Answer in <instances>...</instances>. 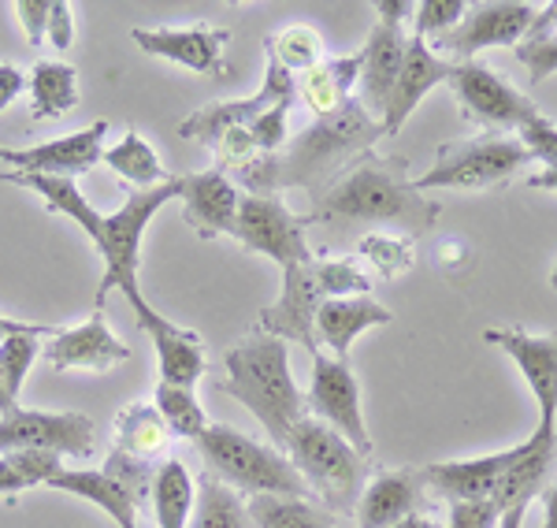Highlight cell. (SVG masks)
Returning a JSON list of instances; mask_svg holds the SVG:
<instances>
[{"label":"cell","mask_w":557,"mask_h":528,"mask_svg":"<svg viewBox=\"0 0 557 528\" xmlns=\"http://www.w3.org/2000/svg\"><path fill=\"white\" fill-rule=\"evenodd\" d=\"M550 286H554V291H557V265L550 268Z\"/></svg>","instance_id":"94428289"},{"label":"cell","mask_w":557,"mask_h":528,"mask_svg":"<svg viewBox=\"0 0 557 528\" xmlns=\"http://www.w3.org/2000/svg\"><path fill=\"white\" fill-rule=\"evenodd\" d=\"M509 462H513V446L498 454H483V458H457L428 465L424 480L428 491L443 495L446 503H469V499H494L502 477H506Z\"/></svg>","instance_id":"d4e9b609"},{"label":"cell","mask_w":557,"mask_h":528,"mask_svg":"<svg viewBox=\"0 0 557 528\" xmlns=\"http://www.w3.org/2000/svg\"><path fill=\"white\" fill-rule=\"evenodd\" d=\"M49 488L101 506L120 528H138V503H134V495L120 480L108 477L104 469H60L57 477L49 480Z\"/></svg>","instance_id":"4316f807"},{"label":"cell","mask_w":557,"mask_h":528,"mask_svg":"<svg viewBox=\"0 0 557 528\" xmlns=\"http://www.w3.org/2000/svg\"><path fill=\"white\" fill-rule=\"evenodd\" d=\"M450 71H454L450 60H443L438 52H431L424 38L409 34V38H406V57H401V71H398V83H394L391 105H386V115H383V134H386V138H394V134L406 127V120L417 112V105L424 101V97L438 83H446V78H450Z\"/></svg>","instance_id":"44dd1931"},{"label":"cell","mask_w":557,"mask_h":528,"mask_svg":"<svg viewBox=\"0 0 557 528\" xmlns=\"http://www.w3.org/2000/svg\"><path fill=\"white\" fill-rule=\"evenodd\" d=\"M391 528H446V525L431 521V517H424V514H412V517H406V521H398V525H391Z\"/></svg>","instance_id":"680465c9"},{"label":"cell","mask_w":557,"mask_h":528,"mask_svg":"<svg viewBox=\"0 0 557 528\" xmlns=\"http://www.w3.org/2000/svg\"><path fill=\"white\" fill-rule=\"evenodd\" d=\"M539 8L535 4H520V0H487V4H469L465 20L454 26L446 38H438L435 45H428L431 52L443 49L450 64H469L475 60V52L483 49H502V45H517L528 38L532 30Z\"/></svg>","instance_id":"30bf717a"},{"label":"cell","mask_w":557,"mask_h":528,"mask_svg":"<svg viewBox=\"0 0 557 528\" xmlns=\"http://www.w3.org/2000/svg\"><path fill=\"white\" fill-rule=\"evenodd\" d=\"M320 261V257H317ZM317 261L312 265H290L283 268V294H278L275 306L260 309V331L275 339H294L298 346H305L312 357L320 354L317 343V312L327 302V291L320 283Z\"/></svg>","instance_id":"9a60e30c"},{"label":"cell","mask_w":557,"mask_h":528,"mask_svg":"<svg viewBox=\"0 0 557 528\" xmlns=\"http://www.w3.org/2000/svg\"><path fill=\"white\" fill-rule=\"evenodd\" d=\"M104 134H108V120H97L83 131L64 134V138H52V142H41V146H30V149L0 146V164H8L12 172H23V175L75 179V175L89 172L94 164H101Z\"/></svg>","instance_id":"e0dca14e"},{"label":"cell","mask_w":557,"mask_h":528,"mask_svg":"<svg viewBox=\"0 0 557 528\" xmlns=\"http://www.w3.org/2000/svg\"><path fill=\"white\" fill-rule=\"evenodd\" d=\"M361 257L375 265V272L394 280V275H406L412 265H417V249H412V238L406 235H383V231H372V235L361 238Z\"/></svg>","instance_id":"f35d334b"},{"label":"cell","mask_w":557,"mask_h":528,"mask_svg":"<svg viewBox=\"0 0 557 528\" xmlns=\"http://www.w3.org/2000/svg\"><path fill=\"white\" fill-rule=\"evenodd\" d=\"M264 49H268V60H275V64L283 71H290V75H305V71H312L323 60V38L317 26H309V23L283 26L272 38H264Z\"/></svg>","instance_id":"e575fe53"},{"label":"cell","mask_w":557,"mask_h":528,"mask_svg":"<svg viewBox=\"0 0 557 528\" xmlns=\"http://www.w3.org/2000/svg\"><path fill=\"white\" fill-rule=\"evenodd\" d=\"M152 406H157V414L164 417L168 432L183 435V440H201L205 428H209V414L201 409V402H197L194 391L186 388H172V383H157V391H152Z\"/></svg>","instance_id":"8d00e7d4"},{"label":"cell","mask_w":557,"mask_h":528,"mask_svg":"<svg viewBox=\"0 0 557 528\" xmlns=\"http://www.w3.org/2000/svg\"><path fill=\"white\" fill-rule=\"evenodd\" d=\"M178 198H183V220L197 231V238L212 243V238L235 235L238 223V205L242 191L238 183H231L223 172H194V175H175Z\"/></svg>","instance_id":"ac0fdd59"},{"label":"cell","mask_w":557,"mask_h":528,"mask_svg":"<svg viewBox=\"0 0 557 528\" xmlns=\"http://www.w3.org/2000/svg\"><path fill=\"white\" fill-rule=\"evenodd\" d=\"M532 154L520 138L506 134H483V138L443 142L435 149V164L412 179L420 194L428 191H487L509 183L520 168L532 164Z\"/></svg>","instance_id":"52a82bcc"},{"label":"cell","mask_w":557,"mask_h":528,"mask_svg":"<svg viewBox=\"0 0 557 528\" xmlns=\"http://www.w3.org/2000/svg\"><path fill=\"white\" fill-rule=\"evenodd\" d=\"M317 272H320V283H323V291H327V298H357V294L372 291V280H368L354 261H346V257H335V261L320 257Z\"/></svg>","instance_id":"b9f144b4"},{"label":"cell","mask_w":557,"mask_h":528,"mask_svg":"<svg viewBox=\"0 0 557 528\" xmlns=\"http://www.w3.org/2000/svg\"><path fill=\"white\" fill-rule=\"evenodd\" d=\"M298 89H294V75L283 71L275 60H268V75H264V86L257 89L253 97H242V101H215V105H201L197 112L186 115L178 123V134L190 142H201V146H212L223 138L227 131H238V127H249L257 115H264L268 109L275 105H294Z\"/></svg>","instance_id":"5bb4252c"},{"label":"cell","mask_w":557,"mask_h":528,"mask_svg":"<svg viewBox=\"0 0 557 528\" xmlns=\"http://www.w3.org/2000/svg\"><path fill=\"white\" fill-rule=\"evenodd\" d=\"M305 228H309V217H294L278 194H242L238 223L231 238H238L253 254L272 257L278 268H290L317 261Z\"/></svg>","instance_id":"ba28073f"},{"label":"cell","mask_w":557,"mask_h":528,"mask_svg":"<svg viewBox=\"0 0 557 528\" xmlns=\"http://www.w3.org/2000/svg\"><path fill=\"white\" fill-rule=\"evenodd\" d=\"M71 4L67 0H52V12H49V38H52V45H57L60 52L64 49H71V41H75V20H71Z\"/></svg>","instance_id":"681fc988"},{"label":"cell","mask_w":557,"mask_h":528,"mask_svg":"<svg viewBox=\"0 0 557 528\" xmlns=\"http://www.w3.org/2000/svg\"><path fill=\"white\" fill-rule=\"evenodd\" d=\"M131 38L146 57L172 60V64L190 67L197 75H209V78H231L227 45L235 34L227 26L190 23V26H152V30L149 26H134Z\"/></svg>","instance_id":"4fadbf2b"},{"label":"cell","mask_w":557,"mask_h":528,"mask_svg":"<svg viewBox=\"0 0 557 528\" xmlns=\"http://www.w3.org/2000/svg\"><path fill=\"white\" fill-rule=\"evenodd\" d=\"M138 312V328L146 331L157 346V365H160V383H172V388H186L194 391L197 380L205 376V346H201V335L197 331H186L172 324L168 317H160L157 309L141 306L134 309Z\"/></svg>","instance_id":"7402d4cb"},{"label":"cell","mask_w":557,"mask_h":528,"mask_svg":"<svg viewBox=\"0 0 557 528\" xmlns=\"http://www.w3.org/2000/svg\"><path fill=\"white\" fill-rule=\"evenodd\" d=\"M524 514H528V506L509 509V514L502 517V525H498V528H520V525H524Z\"/></svg>","instance_id":"91938a15"},{"label":"cell","mask_w":557,"mask_h":528,"mask_svg":"<svg viewBox=\"0 0 557 528\" xmlns=\"http://www.w3.org/2000/svg\"><path fill=\"white\" fill-rule=\"evenodd\" d=\"M517 138L528 146V154H532L535 160H543V164H550V160H557V127L546 115H535L532 123H524V127L517 131Z\"/></svg>","instance_id":"7dc6e473"},{"label":"cell","mask_w":557,"mask_h":528,"mask_svg":"<svg viewBox=\"0 0 557 528\" xmlns=\"http://www.w3.org/2000/svg\"><path fill=\"white\" fill-rule=\"evenodd\" d=\"M286 458L323 509H331L335 517L357 514L368 484V458H361L335 428L305 414L286 435Z\"/></svg>","instance_id":"5b68a950"},{"label":"cell","mask_w":557,"mask_h":528,"mask_svg":"<svg viewBox=\"0 0 557 528\" xmlns=\"http://www.w3.org/2000/svg\"><path fill=\"white\" fill-rule=\"evenodd\" d=\"M438 217L443 205L412 186L406 157H380L368 149L312 198L309 223H386L406 231V238H420Z\"/></svg>","instance_id":"3957f363"},{"label":"cell","mask_w":557,"mask_h":528,"mask_svg":"<svg viewBox=\"0 0 557 528\" xmlns=\"http://www.w3.org/2000/svg\"><path fill=\"white\" fill-rule=\"evenodd\" d=\"M380 138H386L383 123H375L364 112V105L357 97H349L338 112L317 115L278 154L253 157L235 175L246 194H278V191H290V186H301V191H309L317 198L357 157L375 149Z\"/></svg>","instance_id":"7a4b0ae2"},{"label":"cell","mask_w":557,"mask_h":528,"mask_svg":"<svg viewBox=\"0 0 557 528\" xmlns=\"http://www.w3.org/2000/svg\"><path fill=\"white\" fill-rule=\"evenodd\" d=\"M197 451L205 458V472L235 488L238 495H286V499H309L312 491L305 488L298 469L290 465L286 454L275 446L257 443L242 435L231 425H209L205 435L197 440Z\"/></svg>","instance_id":"8992f818"},{"label":"cell","mask_w":557,"mask_h":528,"mask_svg":"<svg viewBox=\"0 0 557 528\" xmlns=\"http://www.w3.org/2000/svg\"><path fill=\"white\" fill-rule=\"evenodd\" d=\"M49 12H52V0H15V15H20L30 45H41L45 30H49Z\"/></svg>","instance_id":"c3c4849f"},{"label":"cell","mask_w":557,"mask_h":528,"mask_svg":"<svg viewBox=\"0 0 557 528\" xmlns=\"http://www.w3.org/2000/svg\"><path fill=\"white\" fill-rule=\"evenodd\" d=\"M49 451L60 458H89L94 454V420L78 409L45 414V409H15L0 417V454Z\"/></svg>","instance_id":"7c38bea8"},{"label":"cell","mask_w":557,"mask_h":528,"mask_svg":"<svg viewBox=\"0 0 557 528\" xmlns=\"http://www.w3.org/2000/svg\"><path fill=\"white\" fill-rule=\"evenodd\" d=\"M543 528H557V480L543 488Z\"/></svg>","instance_id":"9f6ffc18"},{"label":"cell","mask_w":557,"mask_h":528,"mask_svg":"<svg viewBox=\"0 0 557 528\" xmlns=\"http://www.w3.org/2000/svg\"><path fill=\"white\" fill-rule=\"evenodd\" d=\"M391 320L394 312L380 306L375 298H368V294H357V298H327L317 312V343L327 346L335 361H346L357 335H364L368 328L391 324Z\"/></svg>","instance_id":"484cf974"},{"label":"cell","mask_w":557,"mask_h":528,"mask_svg":"<svg viewBox=\"0 0 557 528\" xmlns=\"http://www.w3.org/2000/svg\"><path fill=\"white\" fill-rule=\"evenodd\" d=\"M446 86L454 89L465 120L480 123V127H487L491 134L520 131L524 123H532L535 115H543L535 101H528L520 89L509 86L506 78H498L487 64H480V60L454 64Z\"/></svg>","instance_id":"9c48e42d"},{"label":"cell","mask_w":557,"mask_h":528,"mask_svg":"<svg viewBox=\"0 0 557 528\" xmlns=\"http://www.w3.org/2000/svg\"><path fill=\"white\" fill-rule=\"evenodd\" d=\"M15 409H20V402L12 398V391H8V383H4V376H0V417L15 414Z\"/></svg>","instance_id":"6f0895ef"},{"label":"cell","mask_w":557,"mask_h":528,"mask_svg":"<svg viewBox=\"0 0 557 528\" xmlns=\"http://www.w3.org/2000/svg\"><path fill=\"white\" fill-rule=\"evenodd\" d=\"M286 120H290V105H275V109L257 115V120L246 127L260 157H272L286 146V138H290V134H286Z\"/></svg>","instance_id":"ee69618b"},{"label":"cell","mask_w":557,"mask_h":528,"mask_svg":"<svg viewBox=\"0 0 557 528\" xmlns=\"http://www.w3.org/2000/svg\"><path fill=\"white\" fill-rule=\"evenodd\" d=\"M26 86H30V123L41 120H57V115H67L78 105V71L71 64H60V60H38L26 75Z\"/></svg>","instance_id":"f1b7e54d"},{"label":"cell","mask_w":557,"mask_h":528,"mask_svg":"<svg viewBox=\"0 0 557 528\" xmlns=\"http://www.w3.org/2000/svg\"><path fill=\"white\" fill-rule=\"evenodd\" d=\"M517 60L528 67V75H532L535 86L546 83V78L557 71V0L546 8H539L528 38L517 45Z\"/></svg>","instance_id":"d590c367"},{"label":"cell","mask_w":557,"mask_h":528,"mask_svg":"<svg viewBox=\"0 0 557 528\" xmlns=\"http://www.w3.org/2000/svg\"><path fill=\"white\" fill-rule=\"evenodd\" d=\"M502 509L494 499H469V503H450V525L446 528H498Z\"/></svg>","instance_id":"bcb514c9"},{"label":"cell","mask_w":557,"mask_h":528,"mask_svg":"<svg viewBox=\"0 0 557 528\" xmlns=\"http://www.w3.org/2000/svg\"><path fill=\"white\" fill-rule=\"evenodd\" d=\"M52 369H83V372H112L131 357V346L112 335L104 312H89L86 324L57 331L45 346Z\"/></svg>","instance_id":"d6986e66"},{"label":"cell","mask_w":557,"mask_h":528,"mask_svg":"<svg viewBox=\"0 0 557 528\" xmlns=\"http://www.w3.org/2000/svg\"><path fill=\"white\" fill-rule=\"evenodd\" d=\"M104 472L112 480H120V484L134 495V503H138V506L149 503L152 472H157V465H149L141 458H131V454H123V451H115V446H112V454H108V462H104Z\"/></svg>","instance_id":"7bdbcfd3"},{"label":"cell","mask_w":557,"mask_h":528,"mask_svg":"<svg viewBox=\"0 0 557 528\" xmlns=\"http://www.w3.org/2000/svg\"><path fill=\"white\" fill-rule=\"evenodd\" d=\"M361 78V52L357 57H327L301 78H294V89L317 115H331L354 97Z\"/></svg>","instance_id":"83f0119b"},{"label":"cell","mask_w":557,"mask_h":528,"mask_svg":"<svg viewBox=\"0 0 557 528\" xmlns=\"http://www.w3.org/2000/svg\"><path fill=\"white\" fill-rule=\"evenodd\" d=\"M483 343L498 346L513 357L520 376L528 380L539 406V425L557 428V331H528V328H487Z\"/></svg>","instance_id":"2e32d148"},{"label":"cell","mask_w":557,"mask_h":528,"mask_svg":"<svg viewBox=\"0 0 557 528\" xmlns=\"http://www.w3.org/2000/svg\"><path fill=\"white\" fill-rule=\"evenodd\" d=\"M4 179L15 186L34 191L45 205H49V212H60V217L75 220L78 228L94 238L97 254L104 257V275H101V286H97V298H94L97 312H104V302L112 291H120L131 309L146 306L141 286H138L141 235H146L149 220L157 217L172 198H178L175 175L168 179V183L152 186V191L127 194V201H123L115 212H97L94 205L78 194L75 179H45V175H23V172H4Z\"/></svg>","instance_id":"6da1fadb"},{"label":"cell","mask_w":557,"mask_h":528,"mask_svg":"<svg viewBox=\"0 0 557 528\" xmlns=\"http://www.w3.org/2000/svg\"><path fill=\"white\" fill-rule=\"evenodd\" d=\"M406 38L409 34L398 30V26L375 23L361 49V78H357L361 97L357 101L364 105V112L375 123H383L386 105H391L394 83H398V71H401V57H406Z\"/></svg>","instance_id":"cb8c5ba5"},{"label":"cell","mask_w":557,"mask_h":528,"mask_svg":"<svg viewBox=\"0 0 557 528\" xmlns=\"http://www.w3.org/2000/svg\"><path fill=\"white\" fill-rule=\"evenodd\" d=\"M223 369H227L220 383L223 395L238 398L260 420L268 440L275 446H286L290 428L309 414L305 391L290 372V346L275 335L253 331V335L231 346L227 357H223Z\"/></svg>","instance_id":"277c9868"},{"label":"cell","mask_w":557,"mask_h":528,"mask_svg":"<svg viewBox=\"0 0 557 528\" xmlns=\"http://www.w3.org/2000/svg\"><path fill=\"white\" fill-rule=\"evenodd\" d=\"M194 495V514L186 528H253L246 514V499L235 488H227L223 480H215L212 472H201Z\"/></svg>","instance_id":"4dcf8cb0"},{"label":"cell","mask_w":557,"mask_h":528,"mask_svg":"<svg viewBox=\"0 0 557 528\" xmlns=\"http://www.w3.org/2000/svg\"><path fill=\"white\" fill-rule=\"evenodd\" d=\"M305 402H309V417L335 428L361 458H372L375 446L361 414V383H357V376L346 361H335L327 354L312 357V383Z\"/></svg>","instance_id":"8fae6325"},{"label":"cell","mask_w":557,"mask_h":528,"mask_svg":"<svg viewBox=\"0 0 557 528\" xmlns=\"http://www.w3.org/2000/svg\"><path fill=\"white\" fill-rule=\"evenodd\" d=\"M428 495L424 469H383L364 484V495L357 503V528H391L406 517L420 514V503Z\"/></svg>","instance_id":"603a6c76"},{"label":"cell","mask_w":557,"mask_h":528,"mask_svg":"<svg viewBox=\"0 0 557 528\" xmlns=\"http://www.w3.org/2000/svg\"><path fill=\"white\" fill-rule=\"evenodd\" d=\"M253 528H335V514L317 506L312 499L286 495H253L246 503Z\"/></svg>","instance_id":"1f68e13d"},{"label":"cell","mask_w":557,"mask_h":528,"mask_svg":"<svg viewBox=\"0 0 557 528\" xmlns=\"http://www.w3.org/2000/svg\"><path fill=\"white\" fill-rule=\"evenodd\" d=\"M253 157H260V154H257V146H253V138H249L246 127L227 131L220 142H215V172H223V175L246 168Z\"/></svg>","instance_id":"f6af8a7d"},{"label":"cell","mask_w":557,"mask_h":528,"mask_svg":"<svg viewBox=\"0 0 557 528\" xmlns=\"http://www.w3.org/2000/svg\"><path fill=\"white\" fill-rule=\"evenodd\" d=\"M101 160L112 168L115 175L127 179V183H134V186H141V191H152V186H160V183H168V179H172L164 172V164H160L157 149H152L138 131L123 134L120 146L104 149Z\"/></svg>","instance_id":"836d02e7"},{"label":"cell","mask_w":557,"mask_h":528,"mask_svg":"<svg viewBox=\"0 0 557 528\" xmlns=\"http://www.w3.org/2000/svg\"><path fill=\"white\" fill-rule=\"evenodd\" d=\"M168 425L164 417L157 414V406H149V402H134L120 414L115 420V451L131 454V458H141L149 462L152 454L164 451L168 443Z\"/></svg>","instance_id":"d6a6232c"},{"label":"cell","mask_w":557,"mask_h":528,"mask_svg":"<svg viewBox=\"0 0 557 528\" xmlns=\"http://www.w3.org/2000/svg\"><path fill=\"white\" fill-rule=\"evenodd\" d=\"M465 12H469L465 0H420L417 15H412V34L424 38L428 45H435L465 20Z\"/></svg>","instance_id":"ab89813d"},{"label":"cell","mask_w":557,"mask_h":528,"mask_svg":"<svg viewBox=\"0 0 557 528\" xmlns=\"http://www.w3.org/2000/svg\"><path fill=\"white\" fill-rule=\"evenodd\" d=\"M38 339L41 335H8V339H0V376H4L12 398H20L26 372H30V365L38 361V354H41Z\"/></svg>","instance_id":"60d3db41"},{"label":"cell","mask_w":557,"mask_h":528,"mask_svg":"<svg viewBox=\"0 0 557 528\" xmlns=\"http://www.w3.org/2000/svg\"><path fill=\"white\" fill-rule=\"evenodd\" d=\"M372 8H375V15H380L375 23L398 26V30L412 26V15H417V4H412V0H375Z\"/></svg>","instance_id":"f907efd6"},{"label":"cell","mask_w":557,"mask_h":528,"mask_svg":"<svg viewBox=\"0 0 557 528\" xmlns=\"http://www.w3.org/2000/svg\"><path fill=\"white\" fill-rule=\"evenodd\" d=\"M528 191H557V160H550L543 172L528 175Z\"/></svg>","instance_id":"11a10c76"},{"label":"cell","mask_w":557,"mask_h":528,"mask_svg":"<svg viewBox=\"0 0 557 528\" xmlns=\"http://www.w3.org/2000/svg\"><path fill=\"white\" fill-rule=\"evenodd\" d=\"M438 257H443V268H469L472 265V249L461 243V238H450V243L438 246Z\"/></svg>","instance_id":"db71d44e"},{"label":"cell","mask_w":557,"mask_h":528,"mask_svg":"<svg viewBox=\"0 0 557 528\" xmlns=\"http://www.w3.org/2000/svg\"><path fill=\"white\" fill-rule=\"evenodd\" d=\"M8 335H57V328H49V324H30V320H12V317H0V339H8Z\"/></svg>","instance_id":"f5cc1de1"},{"label":"cell","mask_w":557,"mask_h":528,"mask_svg":"<svg viewBox=\"0 0 557 528\" xmlns=\"http://www.w3.org/2000/svg\"><path fill=\"white\" fill-rule=\"evenodd\" d=\"M57 472H60V454L49 451L0 454V495H20L26 488L49 484Z\"/></svg>","instance_id":"74e56055"},{"label":"cell","mask_w":557,"mask_h":528,"mask_svg":"<svg viewBox=\"0 0 557 528\" xmlns=\"http://www.w3.org/2000/svg\"><path fill=\"white\" fill-rule=\"evenodd\" d=\"M194 480L186 472L183 462L168 458L157 465L152 472V514H157V528H186L190 525V514H194Z\"/></svg>","instance_id":"f546056e"},{"label":"cell","mask_w":557,"mask_h":528,"mask_svg":"<svg viewBox=\"0 0 557 528\" xmlns=\"http://www.w3.org/2000/svg\"><path fill=\"white\" fill-rule=\"evenodd\" d=\"M26 89V75L20 67H12V64H0V112L8 109V105L15 101Z\"/></svg>","instance_id":"816d5d0a"},{"label":"cell","mask_w":557,"mask_h":528,"mask_svg":"<svg viewBox=\"0 0 557 528\" xmlns=\"http://www.w3.org/2000/svg\"><path fill=\"white\" fill-rule=\"evenodd\" d=\"M557 469V428L539 425L524 443L513 446V462H509L506 477H502L498 491H494V506L502 514L517 506H528L535 495H543V488L550 484Z\"/></svg>","instance_id":"ffe728a7"}]
</instances>
